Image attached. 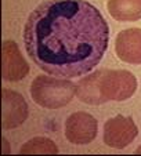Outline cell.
Returning <instances> with one entry per match:
<instances>
[{
    "mask_svg": "<svg viewBox=\"0 0 141 156\" xmlns=\"http://www.w3.org/2000/svg\"><path fill=\"white\" fill-rule=\"evenodd\" d=\"M109 28L101 11L86 0H47L28 17L24 43L42 71L79 77L103 59Z\"/></svg>",
    "mask_w": 141,
    "mask_h": 156,
    "instance_id": "obj_1",
    "label": "cell"
},
{
    "mask_svg": "<svg viewBox=\"0 0 141 156\" xmlns=\"http://www.w3.org/2000/svg\"><path fill=\"white\" fill-rule=\"evenodd\" d=\"M137 90V79L125 69H100L83 77L76 84V95L89 105H101L108 101L129 100Z\"/></svg>",
    "mask_w": 141,
    "mask_h": 156,
    "instance_id": "obj_2",
    "label": "cell"
},
{
    "mask_svg": "<svg viewBox=\"0 0 141 156\" xmlns=\"http://www.w3.org/2000/svg\"><path fill=\"white\" fill-rule=\"evenodd\" d=\"M76 94V84L68 79H56L40 75L31 84V95L38 105L58 109L68 105Z\"/></svg>",
    "mask_w": 141,
    "mask_h": 156,
    "instance_id": "obj_3",
    "label": "cell"
},
{
    "mask_svg": "<svg viewBox=\"0 0 141 156\" xmlns=\"http://www.w3.org/2000/svg\"><path fill=\"white\" fill-rule=\"evenodd\" d=\"M138 136V129L130 116L118 115L104 124V142L115 149H123Z\"/></svg>",
    "mask_w": 141,
    "mask_h": 156,
    "instance_id": "obj_4",
    "label": "cell"
},
{
    "mask_svg": "<svg viewBox=\"0 0 141 156\" xmlns=\"http://www.w3.org/2000/svg\"><path fill=\"white\" fill-rule=\"evenodd\" d=\"M98 123L94 116L86 112H75L67 119L65 137L70 144L86 145L97 137Z\"/></svg>",
    "mask_w": 141,
    "mask_h": 156,
    "instance_id": "obj_5",
    "label": "cell"
},
{
    "mask_svg": "<svg viewBox=\"0 0 141 156\" xmlns=\"http://www.w3.org/2000/svg\"><path fill=\"white\" fill-rule=\"evenodd\" d=\"M2 127L3 130L15 129L28 118V104L25 98L17 91L3 88L2 91Z\"/></svg>",
    "mask_w": 141,
    "mask_h": 156,
    "instance_id": "obj_6",
    "label": "cell"
},
{
    "mask_svg": "<svg viewBox=\"0 0 141 156\" xmlns=\"http://www.w3.org/2000/svg\"><path fill=\"white\" fill-rule=\"evenodd\" d=\"M2 54V77L6 82H20L29 73V65L13 40L4 41Z\"/></svg>",
    "mask_w": 141,
    "mask_h": 156,
    "instance_id": "obj_7",
    "label": "cell"
},
{
    "mask_svg": "<svg viewBox=\"0 0 141 156\" xmlns=\"http://www.w3.org/2000/svg\"><path fill=\"white\" fill-rule=\"evenodd\" d=\"M116 55L123 62L141 65V29L130 28L118 33L115 40Z\"/></svg>",
    "mask_w": 141,
    "mask_h": 156,
    "instance_id": "obj_8",
    "label": "cell"
},
{
    "mask_svg": "<svg viewBox=\"0 0 141 156\" xmlns=\"http://www.w3.org/2000/svg\"><path fill=\"white\" fill-rule=\"evenodd\" d=\"M107 9L114 20L121 22L141 20V0H108Z\"/></svg>",
    "mask_w": 141,
    "mask_h": 156,
    "instance_id": "obj_9",
    "label": "cell"
},
{
    "mask_svg": "<svg viewBox=\"0 0 141 156\" xmlns=\"http://www.w3.org/2000/svg\"><path fill=\"white\" fill-rule=\"evenodd\" d=\"M20 153H40V155H44V153H49V155H56L58 153V147L51 141L50 138H46V137H36V138H32L24 144V147L20 149Z\"/></svg>",
    "mask_w": 141,
    "mask_h": 156,
    "instance_id": "obj_10",
    "label": "cell"
},
{
    "mask_svg": "<svg viewBox=\"0 0 141 156\" xmlns=\"http://www.w3.org/2000/svg\"><path fill=\"white\" fill-rule=\"evenodd\" d=\"M136 153H138V155H140V153H141V145L137 148V149H136Z\"/></svg>",
    "mask_w": 141,
    "mask_h": 156,
    "instance_id": "obj_11",
    "label": "cell"
}]
</instances>
